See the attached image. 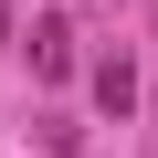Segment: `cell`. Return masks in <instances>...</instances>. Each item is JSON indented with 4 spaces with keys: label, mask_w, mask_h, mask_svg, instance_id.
I'll return each instance as SVG.
<instances>
[{
    "label": "cell",
    "mask_w": 158,
    "mask_h": 158,
    "mask_svg": "<svg viewBox=\"0 0 158 158\" xmlns=\"http://www.w3.org/2000/svg\"><path fill=\"white\" fill-rule=\"evenodd\" d=\"M32 74H42V85H63V74H74V21H63V11L32 21Z\"/></svg>",
    "instance_id": "cell-1"
},
{
    "label": "cell",
    "mask_w": 158,
    "mask_h": 158,
    "mask_svg": "<svg viewBox=\"0 0 158 158\" xmlns=\"http://www.w3.org/2000/svg\"><path fill=\"white\" fill-rule=\"evenodd\" d=\"M95 106H106V116H127V106H137V63H127V53H106V63H95Z\"/></svg>",
    "instance_id": "cell-2"
}]
</instances>
